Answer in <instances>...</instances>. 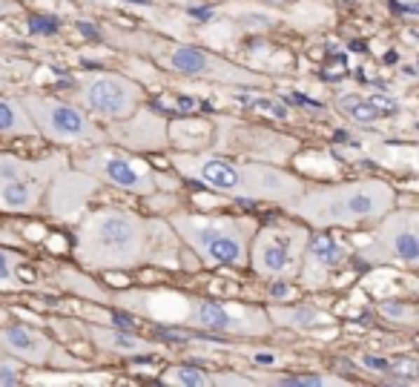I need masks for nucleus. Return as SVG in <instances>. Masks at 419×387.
I'll return each mask as SVG.
<instances>
[{"mask_svg": "<svg viewBox=\"0 0 419 387\" xmlns=\"http://www.w3.org/2000/svg\"><path fill=\"white\" fill-rule=\"evenodd\" d=\"M178 235L167 218H144L121 206L86 210L75 224L72 255L89 273L135 270L144 264H178Z\"/></svg>", "mask_w": 419, "mask_h": 387, "instance_id": "obj_1", "label": "nucleus"}, {"mask_svg": "<svg viewBox=\"0 0 419 387\" xmlns=\"http://www.w3.org/2000/svg\"><path fill=\"white\" fill-rule=\"evenodd\" d=\"M172 169L190 184H198L210 192L238 201H264L276 204L282 210L302 195L308 181L302 175L284 169L282 164H264L224 155L216 150H181L170 155Z\"/></svg>", "mask_w": 419, "mask_h": 387, "instance_id": "obj_2", "label": "nucleus"}, {"mask_svg": "<svg viewBox=\"0 0 419 387\" xmlns=\"http://www.w3.org/2000/svg\"><path fill=\"white\" fill-rule=\"evenodd\" d=\"M112 302L124 310L141 313L149 321L190 327L210 336H233V339H264L276 327L264 307L247 302H227V299H201L187 293H115Z\"/></svg>", "mask_w": 419, "mask_h": 387, "instance_id": "obj_3", "label": "nucleus"}, {"mask_svg": "<svg viewBox=\"0 0 419 387\" xmlns=\"http://www.w3.org/2000/svg\"><path fill=\"white\" fill-rule=\"evenodd\" d=\"M397 206V187L385 178H353L334 184H308L287 216L305 221L310 230H359L379 221Z\"/></svg>", "mask_w": 419, "mask_h": 387, "instance_id": "obj_4", "label": "nucleus"}, {"mask_svg": "<svg viewBox=\"0 0 419 387\" xmlns=\"http://www.w3.org/2000/svg\"><path fill=\"white\" fill-rule=\"evenodd\" d=\"M167 224L201 267L207 270H245L250 238L259 227L253 216H227V213H193L175 210Z\"/></svg>", "mask_w": 419, "mask_h": 387, "instance_id": "obj_5", "label": "nucleus"}, {"mask_svg": "<svg viewBox=\"0 0 419 387\" xmlns=\"http://www.w3.org/2000/svg\"><path fill=\"white\" fill-rule=\"evenodd\" d=\"M353 255L371 267H397L413 273L419 267V210L394 206L379 221L368 224V232L350 238Z\"/></svg>", "mask_w": 419, "mask_h": 387, "instance_id": "obj_6", "label": "nucleus"}, {"mask_svg": "<svg viewBox=\"0 0 419 387\" xmlns=\"http://www.w3.org/2000/svg\"><path fill=\"white\" fill-rule=\"evenodd\" d=\"M310 227L293 216L256 227L247 250V267L261 281H296Z\"/></svg>", "mask_w": 419, "mask_h": 387, "instance_id": "obj_7", "label": "nucleus"}, {"mask_svg": "<svg viewBox=\"0 0 419 387\" xmlns=\"http://www.w3.org/2000/svg\"><path fill=\"white\" fill-rule=\"evenodd\" d=\"M26 115L32 118L38 138L64 146V150H83V146L109 143L107 129L75 101H64L43 92H20L18 95Z\"/></svg>", "mask_w": 419, "mask_h": 387, "instance_id": "obj_8", "label": "nucleus"}, {"mask_svg": "<svg viewBox=\"0 0 419 387\" xmlns=\"http://www.w3.org/2000/svg\"><path fill=\"white\" fill-rule=\"evenodd\" d=\"M153 61L181 78L193 80H207V83H221V86H270V78H264L247 66H238L227 57L210 52L198 43H184V41H153L146 49Z\"/></svg>", "mask_w": 419, "mask_h": 387, "instance_id": "obj_9", "label": "nucleus"}, {"mask_svg": "<svg viewBox=\"0 0 419 387\" xmlns=\"http://www.w3.org/2000/svg\"><path fill=\"white\" fill-rule=\"evenodd\" d=\"M72 164L92 178H98L101 184H109L121 192L149 198L156 195L164 184V178L153 169V164H146L141 153H130L124 146L115 143H98V146H83L75 153Z\"/></svg>", "mask_w": 419, "mask_h": 387, "instance_id": "obj_10", "label": "nucleus"}, {"mask_svg": "<svg viewBox=\"0 0 419 387\" xmlns=\"http://www.w3.org/2000/svg\"><path fill=\"white\" fill-rule=\"evenodd\" d=\"M146 92L138 80L121 72H107V69H92L75 75L72 86V101L95 118L98 124H112L121 118L132 115L144 104Z\"/></svg>", "mask_w": 419, "mask_h": 387, "instance_id": "obj_11", "label": "nucleus"}, {"mask_svg": "<svg viewBox=\"0 0 419 387\" xmlns=\"http://www.w3.org/2000/svg\"><path fill=\"white\" fill-rule=\"evenodd\" d=\"M213 146L216 153L247 158V161H264V164H287L298 150L302 141L293 135H282L259 124L235 121V118H213Z\"/></svg>", "mask_w": 419, "mask_h": 387, "instance_id": "obj_12", "label": "nucleus"}, {"mask_svg": "<svg viewBox=\"0 0 419 387\" xmlns=\"http://www.w3.org/2000/svg\"><path fill=\"white\" fill-rule=\"evenodd\" d=\"M353 247L350 238H342L336 230H310L308 247L302 255V267H298V287L308 293H319L331 284V279L350 261Z\"/></svg>", "mask_w": 419, "mask_h": 387, "instance_id": "obj_13", "label": "nucleus"}, {"mask_svg": "<svg viewBox=\"0 0 419 387\" xmlns=\"http://www.w3.org/2000/svg\"><path fill=\"white\" fill-rule=\"evenodd\" d=\"M0 353L23 362L26 367H72L75 359L64 353L52 336L29 324H0Z\"/></svg>", "mask_w": 419, "mask_h": 387, "instance_id": "obj_14", "label": "nucleus"}, {"mask_svg": "<svg viewBox=\"0 0 419 387\" xmlns=\"http://www.w3.org/2000/svg\"><path fill=\"white\" fill-rule=\"evenodd\" d=\"M104 129L109 135V143L124 146V150H130V153H161L170 146L167 118L158 115L156 109H146L144 104L132 115L107 124Z\"/></svg>", "mask_w": 419, "mask_h": 387, "instance_id": "obj_15", "label": "nucleus"}, {"mask_svg": "<svg viewBox=\"0 0 419 387\" xmlns=\"http://www.w3.org/2000/svg\"><path fill=\"white\" fill-rule=\"evenodd\" d=\"M101 187L98 178H92L83 169H69V164L64 169H57L52 175V181L46 184V210L49 216L61 218V221H75L86 213L89 198L95 195V190Z\"/></svg>", "mask_w": 419, "mask_h": 387, "instance_id": "obj_16", "label": "nucleus"}, {"mask_svg": "<svg viewBox=\"0 0 419 387\" xmlns=\"http://www.w3.org/2000/svg\"><path fill=\"white\" fill-rule=\"evenodd\" d=\"M52 169L35 172V175H23L15 178L9 184H0V213L9 216H35L43 210V195L46 184L52 181Z\"/></svg>", "mask_w": 419, "mask_h": 387, "instance_id": "obj_17", "label": "nucleus"}, {"mask_svg": "<svg viewBox=\"0 0 419 387\" xmlns=\"http://www.w3.org/2000/svg\"><path fill=\"white\" fill-rule=\"evenodd\" d=\"M270 316L273 327H284V330L296 333H336V316L322 310L319 304L298 302V304H267L264 307Z\"/></svg>", "mask_w": 419, "mask_h": 387, "instance_id": "obj_18", "label": "nucleus"}, {"mask_svg": "<svg viewBox=\"0 0 419 387\" xmlns=\"http://www.w3.org/2000/svg\"><path fill=\"white\" fill-rule=\"evenodd\" d=\"M83 333L89 336L98 350L112 353V356H124V359H135V356H149V353H158V344L149 342L144 336H135L130 330H121L118 324L101 327V324H86Z\"/></svg>", "mask_w": 419, "mask_h": 387, "instance_id": "obj_19", "label": "nucleus"}, {"mask_svg": "<svg viewBox=\"0 0 419 387\" xmlns=\"http://www.w3.org/2000/svg\"><path fill=\"white\" fill-rule=\"evenodd\" d=\"M334 106L336 112L345 118V121H350L353 127H373L379 124L385 115H391L397 109L394 101H385L379 95H362V92H339L334 98Z\"/></svg>", "mask_w": 419, "mask_h": 387, "instance_id": "obj_20", "label": "nucleus"}, {"mask_svg": "<svg viewBox=\"0 0 419 387\" xmlns=\"http://www.w3.org/2000/svg\"><path fill=\"white\" fill-rule=\"evenodd\" d=\"M69 164V158L64 153H55L49 158H20V155H12V153H0V184H9L15 178H23V175H35V172H57Z\"/></svg>", "mask_w": 419, "mask_h": 387, "instance_id": "obj_21", "label": "nucleus"}, {"mask_svg": "<svg viewBox=\"0 0 419 387\" xmlns=\"http://www.w3.org/2000/svg\"><path fill=\"white\" fill-rule=\"evenodd\" d=\"M0 135H6V138H38L32 118L26 115L18 95L0 92Z\"/></svg>", "mask_w": 419, "mask_h": 387, "instance_id": "obj_22", "label": "nucleus"}, {"mask_svg": "<svg viewBox=\"0 0 419 387\" xmlns=\"http://www.w3.org/2000/svg\"><path fill=\"white\" fill-rule=\"evenodd\" d=\"M253 384H282V387H336L348 384V379L334 376V373H256L250 376Z\"/></svg>", "mask_w": 419, "mask_h": 387, "instance_id": "obj_23", "label": "nucleus"}, {"mask_svg": "<svg viewBox=\"0 0 419 387\" xmlns=\"http://www.w3.org/2000/svg\"><path fill=\"white\" fill-rule=\"evenodd\" d=\"M161 381L175 387H213V373H207L195 365H172L164 370Z\"/></svg>", "mask_w": 419, "mask_h": 387, "instance_id": "obj_24", "label": "nucleus"}, {"mask_svg": "<svg viewBox=\"0 0 419 387\" xmlns=\"http://www.w3.org/2000/svg\"><path fill=\"white\" fill-rule=\"evenodd\" d=\"M376 313L387 324H399V327H416V321H419V310L413 302H397V299L376 302Z\"/></svg>", "mask_w": 419, "mask_h": 387, "instance_id": "obj_25", "label": "nucleus"}, {"mask_svg": "<svg viewBox=\"0 0 419 387\" xmlns=\"http://www.w3.org/2000/svg\"><path fill=\"white\" fill-rule=\"evenodd\" d=\"M23 370H26L23 362L12 359V356H6V353H0V387L20 384L23 381Z\"/></svg>", "mask_w": 419, "mask_h": 387, "instance_id": "obj_26", "label": "nucleus"}, {"mask_svg": "<svg viewBox=\"0 0 419 387\" xmlns=\"http://www.w3.org/2000/svg\"><path fill=\"white\" fill-rule=\"evenodd\" d=\"M356 365H362L368 373H394V362L382 359V356H353Z\"/></svg>", "mask_w": 419, "mask_h": 387, "instance_id": "obj_27", "label": "nucleus"}, {"mask_svg": "<svg viewBox=\"0 0 419 387\" xmlns=\"http://www.w3.org/2000/svg\"><path fill=\"white\" fill-rule=\"evenodd\" d=\"M213 384H253V379L242 373H213Z\"/></svg>", "mask_w": 419, "mask_h": 387, "instance_id": "obj_28", "label": "nucleus"}, {"mask_svg": "<svg viewBox=\"0 0 419 387\" xmlns=\"http://www.w3.org/2000/svg\"><path fill=\"white\" fill-rule=\"evenodd\" d=\"M6 15H20V3H15V0H0V17Z\"/></svg>", "mask_w": 419, "mask_h": 387, "instance_id": "obj_29", "label": "nucleus"}, {"mask_svg": "<svg viewBox=\"0 0 419 387\" xmlns=\"http://www.w3.org/2000/svg\"><path fill=\"white\" fill-rule=\"evenodd\" d=\"M12 69H15L12 64H0V86H6V83L18 75V72H12Z\"/></svg>", "mask_w": 419, "mask_h": 387, "instance_id": "obj_30", "label": "nucleus"}]
</instances>
